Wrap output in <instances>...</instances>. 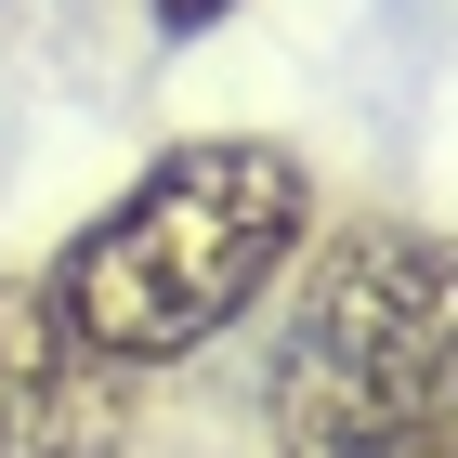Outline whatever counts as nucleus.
I'll return each instance as SVG.
<instances>
[{"instance_id":"f257e3e1","label":"nucleus","mask_w":458,"mask_h":458,"mask_svg":"<svg viewBox=\"0 0 458 458\" xmlns=\"http://www.w3.org/2000/svg\"><path fill=\"white\" fill-rule=\"evenodd\" d=\"M301 236H315V157H288L276 131H197L157 144L39 262V288L106 367L157 380V367H197L210 341H236L288 288Z\"/></svg>"},{"instance_id":"f03ea898","label":"nucleus","mask_w":458,"mask_h":458,"mask_svg":"<svg viewBox=\"0 0 458 458\" xmlns=\"http://www.w3.org/2000/svg\"><path fill=\"white\" fill-rule=\"evenodd\" d=\"M276 458H458V236L420 210L315 223L288 262L276 367H262Z\"/></svg>"},{"instance_id":"7ed1b4c3","label":"nucleus","mask_w":458,"mask_h":458,"mask_svg":"<svg viewBox=\"0 0 458 458\" xmlns=\"http://www.w3.org/2000/svg\"><path fill=\"white\" fill-rule=\"evenodd\" d=\"M144 380L53 315L39 276H0V458H131Z\"/></svg>"},{"instance_id":"20e7f679","label":"nucleus","mask_w":458,"mask_h":458,"mask_svg":"<svg viewBox=\"0 0 458 458\" xmlns=\"http://www.w3.org/2000/svg\"><path fill=\"white\" fill-rule=\"evenodd\" d=\"M144 13H157V39H210L236 0H144Z\"/></svg>"}]
</instances>
